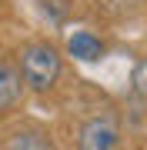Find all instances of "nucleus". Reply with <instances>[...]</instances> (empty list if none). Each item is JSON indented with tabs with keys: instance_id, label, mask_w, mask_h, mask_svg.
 I'll return each mask as SVG.
<instances>
[{
	"instance_id": "obj_3",
	"label": "nucleus",
	"mask_w": 147,
	"mask_h": 150,
	"mask_svg": "<svg viewBox=\"0 0 147 150\" xmlns=\"http://www.w3.org/2000/svg\"><path fill=\"white\" fill-rule=\"evenodd\" d=\"M27 93H30V90H27V83H23L20 67H17L13 60L0 57V120L13 117V113L23 107Z\"/></svg>"
},
{
	"instance_id": "obj_6",
	"label": "nucleus",
	"mask_w": 147,
	"mask_h": 150,
	"mask_svg": "<svg viewBox=\"0 0 147 150\" xmlns=\"http://www.w3.org/2000/svg\"><path fill=\"white\" fill-rule=\"evenodd\" d=\"M37 7H40V13H44L54 27L67 23L70 13H74V0H37Z\"/></svg>"
},
{
	"instance_id": "obj_4",
	"label": "nucleus",
	"mask_w": 147,
	"mask_h": 150,
	"mask_svg": "<svg viewBox=\"0 0 147 150\" xmlns=\"http://www.w3.org/2000/svg\"><path fill=\"white\" fill-rule=\"evenodd\" d=\"M0 147H7V150H50L54 147V137H50V130L44 123L23 120V123H17V127H10L4 134Z\"/></svg>"
},
{
	"instance_id": "obj_8",
	"label": "nucleus",
	"mask_w": 147,
	"mask_h": 150,
	"mask_svg": "<svg viewBox=\"0 0 147 150\" xmlns=\"http://www.w3.org/2000/svg\"><path fill=\"white\" fill-rule=\"evenodd\" d=\"M131 83H134V90L141 93V97H147V57H144L141 64L134 67V74H131Z\"/></svg>"
},
{
	"instance_id": "obj_7",
	"label": "nucleus",
	"mask_w": 147,
	"mask_h": 150,
	"mask_svg": "<svg viewBox=\"0 0 147 150\" xmlns=\"http://www.w3.org/2000/svg\"><path fill=\"white\" fill-rule=\"evenodd\" d=\"M141 0H97V13H104L107 20H124L137 10Z\"/></svg>"
},
{
	"instance_id": "obj_2",
	"label": "nucleus",
	"mask_w": 147,
	"mask_h": 150,
	"mask_svg": "<svg viewBox=\"0 0 147 150\" xmlns=\"http://www.w3.org/2000/svg\"><path fill=\"white\" fill-rule=\"evenodd\" d=\"M120 144V120L114 113H94L77 127L80 150H114Z\"/></svg>"
},
{
	"instance_id": "obj_5",
	"label": "nucleus",
	"mask_w": 147,
	"mask_h": 150,
	"mask_svg": "<svg viewBox=\"0 0 147 150\" xmlns=\"http://www.w3.org/2000/svg\"><path fill=\"white\" fill-rule=\"evenodd\" d=\"M104 54H107V43L94 30H74L67 37V57H74L77 64H100Z\"/></svg>"
},
{
	"instance_id": "obj_1",
	"label": "nucleus",
	"mask_w": 147,
	"mask_h": 150,
	"mask_svg": "<svg viewBox=\"0 0 147 150\" xmlns=\"http://www.w3.org/2000/svg\"><path fill=\"white\" fill-rule=\"evenodd\" d=\"M17 67L23 74V83H27L30 93H54L57 83L64 80V54L57 50V43L50 40H30L20 47L17 54Z\"/></svg>"
}]
</instances>
